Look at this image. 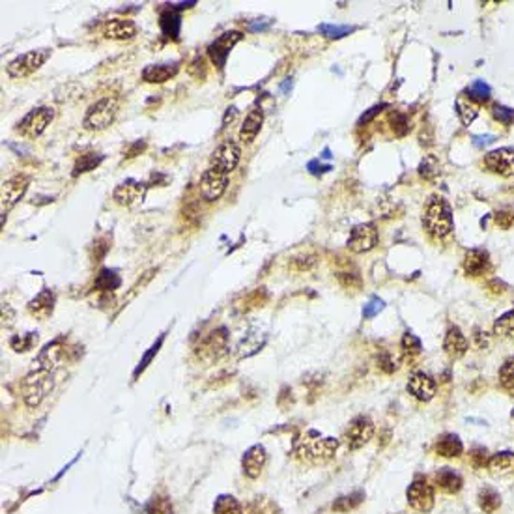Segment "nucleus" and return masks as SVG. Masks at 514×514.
Segmentation results:
<instances>
[{"label":"nucleus","instance_id":"obj_5","mask_svg":"<svg viewBox=\"0 0 514 514\" xmlns=\"http://www.w3.org/2000/svg\"><path fill=\"white\" fill-rule=\"evenodd\" d=\"M51 55L52 49H34V51L24 52V55L13 58L12 62L8 64V75L12 79H24V77L36 73L51 58Z\"/></svg>","mask_w":514,"mask_h":514},{"label":"nucleus","instance_id":"obj_37","mask_svg":"<svg viewBox=\"0 0 514 514\" xmlns=\"http://www.w3.org/2000/svg\"><path fill=\"white\" fill-rule=\"evenodd\" d=\"M490 94L492 88L486 85L485 80H473V83L468 86V96L469 99H473V101L479 103L488 101V99H490Z\"/></svg>","mask_w":514,"mask_h":514},{"label":"nucleus","instance_id":"obj_36","mask_svg":"<svg viewBox=\"0 0 514 514\" xmlns=\"http://www.w3.org/2000/svg\"><path fill=\"white\" fill-rule=\"evenodd\" d=\"M318 32H322L329 40H338V38H344V36L355 32V27H350V24H320Z\"/></svg>","mask_w":514,"mask_h":514},{"label":"nucleus","instance_id":"obj_54","mask_svg":"<svg viewBox=\"0 0 514 514\" xmlns=\"http://www.w3.org/2000/svg\"><path fill=\"white\" fill-rule=\"evenodd\" d=\"M473 341L479 348H485V346H488V337H486V331H483V329H475Z\"/></svg>","mask_w":514,"mask_h":514},{"label":"nucleus","instance_id":"obj_41","mask_svg":"<svg viewBox=\"0 0 514 514\" xmlns=\"http://www.w3.org/2000/svg\"><path fill=\"white\" fill-rule=\"evenodd\" d=\"M361 497H363V494H352V496L341 497V499H337V501L333 503V508H335V511H341V513H348L350 508H354L355 505H359Z\"/></svg>","mask_w":514,"mask_h":514},{"label":"nucleus","instance_id":"obj_32","mask_svg":"<svg viewBox=\"0 0 514 514\" xmlns=\"http://www.w3.org/2000/svg\"><path fill=\"white\" fill-rule=\"evenodd\" d=\"M494 335L499 338H514V308L494 322Z\"/></svg>","mask_w":514,"mask_h":514},{"label":"nucleus","instance_id":"obj_51","mask_svg":"<svg viewBox=\"0 0 514 514\" xmlns=\"http://www.w3.org/2000/svg\"><path fill=\"white\" fill-rule=\"evenodd\" d=\"M144 150H146V143H144V141H137V143L129 146V150L126 152V157H127V159H131V157H137V155L143 154Z\"/></svg>","mask_w":514,"mask_h":514},{"label":"nucleus","instance_id":"obj_9","mask_svg":"<svg viewBox=\"0 0 514 514\" xmlns=\"http://www.w3.org/2000/svg\"><path fill=\"white\" fill-rule=\"evenodd\" d=\"M229 178L230 174H227V172L208 166L202 178H200V193H202V197L208 202H215V200L221 199L227 187H229Z\"/></svg>","mask_w":514,"mask_h":514},{"label":"nucleus","instance_id":"obj_23","mask_svg":"<svg viewBox=\"0 0 514 514\" xmlns=\"http://www.w3.org/2000/svg\"><path fill=\"white\" fill-rule=\"evenodd\" d=\"M490 268V255L485 249H469L464 257V269L468 275H483Z\"/></svg>","mask_w":514,"mask_h":514},{"label":"nucleus","instance_id":"obj_46","mask_svg":"<svg viewBox=\"0 0 514 514\" xmlns=\"http://www.w3.org/2000/svg\"><path fill=\"white\" fill-rule=\"evenodd\" d=\"M109 249H110L109 238H99V240H96V243H94V260L99 262V260L107 255Z\"/></svg>","mask_w":514,"mask_h":514},{"label":"nucleus","instance_id":"obj_56","mask_svg":"<svg viewBox=\"0 0 514 514\" xmlns=\"http://www.w3.org/2000/svg\"><path fill=\"white\" fill-rule=\"evenodd\" d=\"M169 6H171L172 10L180 12V10H189V8L197 6V2H194V0H191V2H178V4H169Z\"/></svg>","mask_w":514,"mask_h":514},{"label":"nucleus","instance_id":"obj_22","mask_svg":"<svg viewBox=\"0 0 514 514\" xmlns=\"http://www.w3.org/2000/svg\"><path fill=\"white\" fill-rule=\"evenodd\" d=\"M266 458H268V455H266V449H264L262 445L251 447V449L243 455V462H241V466H243V473H245L247 477H251V479H257L258 475H260V471H262L264 464H266Z\"/></svg>","mask_w":514,"mask_h":514},{"label":"nucleus","instance_id":"obj_12","mask_svg":"<svg viewBox=\"0 0 514 514\" xmlns=\"http://www.w3.org/2000/svg\"><path fill=\"white\" fill-rule=\"evenodd\" d=\"M374 436V423H372L371 417L366 415H359L355 417L352 423H350L346 434H344V441L348 449L355 451V449H361L363 445H366L371 438Z\"/></svg>","mask_w":514,"mask_h":514},{"label":"nucleus","instance_id":"obj_42","mask_svg":"<svg viewBox=\"0 0 514 514\" xmlns=\"http://www.w3.org/2000/svg\"><path fill=\"white\" fill-rule=\"evenodd\" d=\"M492 116H494L497 122L505 124V126H511L514 122V109H508L505 105H494V107H492Z\"/></svg>","mask_w":514,"mask_h":514},{"label":"nucleus","instance_id":"obj_40","mask_svg":"<svg viewBox=\"0 0 514 514\" xmlns=\"http://www.w3.org/2000/svg\"><path fill=\"white\" fill-rule=\"evenodd\" d=\"M163 341H165V335H161V337L157 338V343H155L154 346H152V348H150L148 352L144 354V357H143V359H141V363H138V366H137V369H135V372H133V376L137 378L138 374H141V372H143L144 369H146V366H148L150 363H152V359H154L155 355H157V352H159V348H161V344H163Z\"/></svg>","mask_w":514,"mask_h":514},{"label":"nucleus","instance_id":"obj_26","mask_svg":"<svg viewBox=\"0 0 514 514\" xmlns=\"http://www.w3.org/2000/svg\"><path fill=\"white\" fill-rule=\"evenodd\" d=\"M436 485L447 494H457L462 488V477L451 468H443L436 473Z\"/></svg>","mask_w":514,"mask_h":514},{"label":"nucleus","instance_id":"obj_16","mask_svg":"<svg viewBox=\"0 0 514 514\" xmlns=\"http://www.w3.org/2000/svg\"><path fill=\"white\" fill-rule=\"evenodd\" d=\"M103 36L107 40L127 41L137 36V24L131 19H110L103 24Z\"/></svg>","mask_w":514,"mask_h":514},{"label":"nucleus","instance_id":"obj_49","mask_svg":"<svg viewBox=\"0 0 514 514\" xmlns=\"http://www.w3.org/2000/svg\"><path fill=\"white\" fill-rule=\"evenodd\" d=\"M496 223L499 224L501 229H508V227L514 223V212H499L496 215Z\"/></svg>","mask_w":514,"mask_h":514},{"label":"nucleus","instance_id":"obj_7","mask_svg":"<svg viewBox=\"0 0 514 514\" xmlns=\"http://www.w3.org/2000/svg\"><path fill=\"white\" fill-rule=\"evenodd\" d=\"M55 118V110L51 107H38L32 109L23 120L17 124V133L24 138H38L45 131Z\"/></svg>","mask_w":514,"mask_h":514},{"label":"nucleus","instance_id":"obj_15","mask_svg":"<svg viewBox=\"0 0 514 514\" xmlns=\"http://www.w3.org/2000/svg\"><path fill=\"white\" fill-rule=\"evenodd\" d=\"M144 194H146V183L137 182V180H126V182L118 183L113 191V199L116 200V204L120 206H131L143 202Z\"/></svg>","mask_w":514,"mask_h":514},{"label":"nucleus","instance_id":"obj_52","mask_svg":"<svg viewBox=\"0 0 514 514\" xmlns=\"http://www.w3.org/2000/svg\"><path fill=\"white\" fill-rule=\"evenodd\" d=\"M385 107H387V105H376V107H372V109L369 110L366 115L361 116L359 122H357V126H363V124H369V122H371L372 118H374V116L378 115V113H382V109H385Z\"/></svg>","mask_w":514,"mask_h":514},{"label":"nucleus","instance_id":"obj_17","mask_svg":"<svg viewBox=\"0 0 514 514\" xmlns=\"http://www.w3.org/2000/svg\"><path fill=\"white\" fill-rule=\"evenodd\" d=\"M408 391L411 397H415L421 402H429L434 399L436 394V382L432 376L424 374V372H413L408 380Z\"/></svg>","mask_w":514,"mask_h":514},{"label":"nucleus","instance_id":"obj_1","mask_svg":"<svg viewBox=\"0 0 514 514\" xmlns=\"http://www.w3.org/2000/svg\"><path fill=\"white\" fill-rule=\"evenodd\" d=\"M423 227L434 240H445L455 230V221H452L451 206L443 197H430V200L424 206L423 213Z\"/></svg>","mask_w":514,"mask_h":514},{"label":"nucleus","instance_id":"obj_2","mask_svg":"<svg viewBox=\"0 0 514 514\" xmlns=\"http://www.w3.org/2000/svg\"><path fill=\"white\" fill-rule=\"evenodd\" d=\"M338 441L335 438H322L318 432L310 430L307 434L296 440L294 443V451L301 458H305L307 462L322 464L327 462L329 458H333L335 451H337Z\"/></svg>","mask_w":514,"mask_h":514},{"label":"nucleus","instance_id":"obj_4","mask_svg":"<svg viewBox=\"0 0 514 514\" xmlns=\"http://www.w3.org/2000/svg\"><path fill=\"white\" fill-rule=\"evenodd\" d=\"M116 113H118V101L115 97H101L99 101L92 103L86 109L83 127L86 131H103L115 122Z\"/></svg>","mask_w":514,"mask_h":514},{"label":"nucleus","instance_id":"obj_21","mask_svg":"<svg viewBox=\"0 0 514 514\" xmlns=\"http://www.w3.org/2000/svg\"><path fill=\"white\" fill-rule=\"evenodd\" d=\"M264 124V110L260 107H255V109L249 110V115L245 116V120L240 127V141L245 144H251L257 135L260 133Z\"/></svg>","mask_w":514,"mask_h":514},{"label":"nucleus","instance_id":"obj_11","mask_svg":"<svg viewBox=\"0 0 514 514\" xmlns=\"http://www.w3.org/2000/svg\"><path fill=\"white\" fill-rule=\"evenodd\" d=\"M408 503L419 513H430L434 507V488L429 480L417 477L408 488Z\"/></svg>","mask_w":514,"mask_h":514},{"label":"nucleus","instance_id":"obj_33","mask_svg":"<svg viewBox=\"0 0 514 514\" xmlns=\"http://www.w3.org/2000/svg\"><path fill=\"white\" fill-rule=\"evenodd\" d=\"M455 107H457V115L464 126H471L475 118H477V115H479V110H477L473 103L469 101V99H464L462 96L457 97Z\"/></svg>","mask_w":514,"mask_h":514},{"label":"nucleus","instance_id":"obj_57","mask_svg":"<svg viewBox=\"0 0 514 514\" xmlns=\"http://www.w3.org/2000/svg\"><path fill=\"white\" fill-rule=\"evenodd\" d=\"M269 24H271V21H269V23H251L249 24V30H251V32H257V30L268 29Z\"/></svg>","mask_w":514,"mask_h":514},{"label":"nucleus","instance_id":"obj_19","mask_svg":"<svg viewBox=\"0 0 514 514\" xmlns=\"http://www.w3.org/2000/svg\"><path fill=\"white\" fill-rule=\"evenodd\" d=\"M468 338L460 331V327H449V331L445 333V338H443V350H445V354L451 359H460L468 352Z\"/></svg>","mask_w":514,"mask_h":514},{"label":"nucleus","instance_id":"obj_14","mask_svg":"<svg viewBox=\"0 0 514 514\" xmlns=\"http://www.w3.org/2000/svg\"><path fill=\"white\" fill-rule=\"evenodd\" d=\"M485 166L499 176H514V148L505 146L485 155Z\"/></svg>","mask_w":514,"mask_h":514},{"label":"nucleus","instance_id":"obj_29","mask_svg":"<svg viewBox=\"0 0 514 514\" xmlns=\"http://www.w3.org/2000/svg\"><path fill=\"white\" fill-rule=\"evenodd\" d=\"M488 469L492 475H511L514 471V455L513 452H497L488 460Z\"/></svg>","mask_w":514,"mask_h":514},{"label":"nucleus","instance_id":"obj_53","mask_svg":"<svg viewBox=\"0 0 514 514\" xmlns=\"http://www.w3.org/2000/svg\"><path fill=\"white\" fill-rule=\"evenodd\" d=\"M492 143H494V135H477V137H473L475 148H485V146Z\"/></svg>","mask_w":514,"mask_h":514},{"label":"nucleus","instance_id":"obj_10","mask_svg":"<svg viewBox=\"0 0 514 514\" xmlns=\"http://www.w3.org/2000/svg\"><path fill=\"white\" fill-rule=\"evenodd\" d=\"M243 34H241L240 30H229V32H224L221 34L215 41L210 43L208 47V57L212 60L219 69H223L227 66V60L230 57V51L234 49L236 43H240Z\"/></svg>","mask_w":514,"mask_h":514},{"label":"nucleus","instance_id":"obj_20","mask_svg":"<svg viewBox=\"0 0 514 514\" xmlns=\"http://www.w3.org/2000/svg\"><path fill=\"white\" fill-rule=\"evenodd\" d=\"M55 303H57L55 292L45 288V290H41L34 299H30L29 313L32 316H36V318H40V320H47V318L52 315V310H55Z\"/></svg>","mask_w":514,"mask_h":514},{"label":"nucleus","instance_id":"obj_35","mask_svg":"<svg viewBox=\"0 0 514 514\" xmlns=\"http://www.w3.org/2000/svg\"><path fill=\"white\" fill-rule=\"evenodd\" d=\"M400 346H402V354H404L406 357H410V359L417 357V355H421V352H423V344H421V341L410 331L404 333Z\"/></svg>","mask_w":514,"mask_h":514},{"label":"nucleus","instance_id":"obj_39","mask_svg":"<svg viewBox=\"0 0 514 514\" xmlns=\"http://www.w3.org/2000/svg\"><path fill=\"white\" fill-rule=\"evenodd\" d=\"M499 383L508 391H514V357H508L499 369Z\"/></svg>","mask_w":514,"mask_h":514},{"label":"nucleus","instance_id":"obj_25","mask_svg":"<svg viewBox=\"0 0 514 514\" xmlns=\"http://www.w3.org/2000/svg\"><path fill=\"white\" fill-rule=\"evenodd\" d=\"M224 348H227V329L221 327V329L213 331L210 337L206 338L204 344H202V350H200V354H202V357L210 355L212 359L213 357L217 359L219 355L224 352Z\"/></svg>","mask_w":514,"mask_h":514},{"label":"nucleus","instance_id":"obj_47","mask_svg":"<svg viewBox=\"0 0 514 514\" xmlns=\"http://www.w3.org/2000/svg\"><path fill=\"white\" fill-rule=\"evenodd\" d=\"M338 280H341V285H343L344 288H350V290L361 288V279L355 273H341L338 275Z\"/></svg>","mask_w":514,"mask_h":514},{"label":"nucleus","instance_id":"obj_8","mask_svg":"<svg viewBox=\"0 0 514 514\" xmlns=\"http://www.w3.org/2000/svg\"><path fill=\"white\" fill-rule=\"evenodd\" d=\"M240 159H241L240 144L236 143V141H232V138H227V141H223V143L219 144L217 148L213 150V154L210 155V166L230 174V172L238 166Z\"/></svg>","mask_w":514,"mask_h":514},{"label":"nucleus","instance_id":"obj_24","mask_svg":"<svg viewBox=\"0 0 514 514\" xmlns=\"http://www.w3.org/2000/svg\"><path fill=\"white\" fill-rule=\"evenodd\" d=\"M159 27L161 32L169 40H178L180 38V30H182V15L171 6L163 10L159 15Z\"/></svg>","mask_w":514,"mask_h":514},{"label":"nucleus","instance_id":"obj_38","mask_svg":"<svg viewBox=\"0 0 514 514\" xmlns=\"http://www.w3.org/2000/svg\"><path fill=\"white\" fill-rule=\"evenodd\" d=\"M38 343V333H24L21 337H13L10 341V346H12L15 352H29L32 350Z\"/></svg>","mask_w":514,"mask_h":514},{"label":"nucleus","instance_id":"obj_30","mask_svg":"<svg viewBox=\"0 0 514 514\" xmlns=\"http://www.w3.org/2000/svg\"><path fill=\"white\" fill-rule=\"evenodd\" d=\"M103 159H105V155L96 154V152H88V154H83L80 157H77V161H75L71 176L77 178V176H80V174H86V172L96 171L97 166L103 163Z\"/></svg>","mask_w":514,"mask_h":514},{"label":"nucleus","instance_id":"obj_45","mask_svg":"<svg viewBox=\"0 0 514 514\" xmlns=\"http://www.w3.org/2000/svg\"><path fill=\"white\" fill-rule=\"evenodd\" d=\"M391 122H393V129L399 137L406 135L408 129H410L408 118H406V115H402V113H393V115H391Z\"/></svg>","mask_w":514,"mask_h":514},{"label":"nucleus","instance_id":"obj_6","mask_svg":"<svg viewBox=\"0 0 514 514\" xmlns=\"http://www.w3.org/2000/svg\"><path fill=\"white\" fill-rule=\"evenodd\" d=\"M29 185L30 180L29 176H24V174H15V176H12L10 180H6V182L2 183V193H0V200H2V206H0L2 227H4L6 215L19 204V200L23 199Z\"/></svg>","mask_w":514,"mask_h":514},{"label":"nucleus","instance_id":"obj_43","mask_svg":"<svg viewBox=\"0 0 514 514\" xmlns=\"http://www.w3.org/2000/svg\"><path fill=\"white\" fill-rule=\"evenodd\" d=\"M148 514H172V505L166 497H154L148 505Z\"/></svg>","mask_w":514,"mask_h":514},{"label":"nucleus","instance_id":"obj_55","mask_svg":"<svg viewBox=\"0 0 514 514\" xmlns=\"http://www.w3.org/2000/svg\"><path fill=\"white\" fill-rule=\"evenodd\" d=\"M6 318H8V327H10L13 324V318H15V316H13L12 307H10L8 303H4V305H2V320L6 322Z\"/></svg>","mask_w":514,"mask_h":514},{"label":"nucleus","instance_id":"obj_48","mask_svg":"<svg viewBox=\"0 0 514 514\" xmlns=\"http://www.w3.org/2000/svg\"><path fill=\"white\" fill-rule=\"evenodd\" d=\"M378 363H380V369H383L385 372H393L399 369V365H397V359H393V357L387 354H383Z\"/></svg>","mask_w":514,"mask_h":514},{"label":"nucleus","instance_id":"obj_34","mask_svg":"<svg viewBox=\"0 0 514 514\" xmlns=\"http://www.w3.org/2000/svg\"><path fill=\"white\" fill-rule=\"evenodd\" d=\"M213 514H243L234 496H219L213 505Z\"/></svg>","mask_w":514,"mask_h":514},{"label":"nucleus","instance_id":"obj_44","mask_svg":"<svg viewBox=\"0 0 514 514\" xmlns=\"http://www.w3.org/2000/svg\"><path fill=\"white\" fill-rule=\"evenodd\" d=\"M383 307H385V303H383L380 297H371L369 303L365 305V308H363V318H365V320H369V318H374V316L382 313Z\"/></svg>","mask_w":514,"mask_h":514},{"label":"nucleus","instance_id":"obj_28","mask_svg":"<svg viewBox=\"0 0 514 514\" xmlns=\"http://www.w3.org/2000/svg\"><path fill=\"white\" fill-rule=\"evenodd\" d=\"M464 451V445L460 438L455 434H445L441 436L438 443H436V452L440 455V457H445V458H452V457H460Z\"/></svg>","mask_w":514,"mask_h":514},{"label":"nucleus","instance_id":"obj_50","mask_svg":"<svg viewBox=\"0 0 514 514\" xmlns=\"http://www.w3.org/2000/svg\"><path fill=\"white\" fill-rule=\"evenodd\" d=\"M307 169H308V172H310V174H315V176H320V174H324V172L331 171V165H322L320 161L315 159V161H310V163H308Z\"/></svg>","mask_w":514,"mask_h":514},{"label":"nucleus","instance_id":"obj_3","mask_svg":"<svg viewBox=\"0 0 514 514\" xmlns=\"http://www.w3.org/2000/svg\"><path fill=\"white\" fill-rule=\"evenodd\" d=\"M52 387H55V378H52L51 369L38 366L36 371L24 376L23 385H21L23 400L27 402V406L36 408V406H40L43 402L47 394L51 393Z\"/></svg>","mask_w":514,"mask_h":514},{"label":"nucleus","instance_id":"obj_18","mask_svg":"<svg viewBox=\"0 0 514 514\" xmlns=\"http://www.w3.org/2000/svg\"><path fill=\"white\" fill-rule=\"evenodd\" d=\"M178 69H180L178 62L150 64L143 69V80L148 85H163L178 73Z\"/></svg>","mask_w":514,"mask_h":514},{"label":"nucleus","instance_id":"obj_27","mask_svg":"<svg viewBox=\"0 0 514 514\" xmlns=\"http://www.w3.org/2000/svg\"><path fill=\"white\" fill-rule=\"evenodd\" d=\"M120 285H122L120 275H118L116 269L110 268L99 269V273H97L96 279H94V290L97 292H113Z\"/></svg>","mask_w":514,"mask_h":514},{"label":"nucleus","instance_id":"obj_31","mask_svg":"<svg viewBox=\"0 0 514 514\" xmlns=\"http://www.w3.org/2000/svg\"><path fill=\"white\" fill-rule=\"evenodd\" d=\"M479 507L483 513L494 514L497 508L501 507V496L494 488H490V486H485L479 492Z\"/></svg>","mask_w":514,"mask_h":514},{"label":"nucleus","instance_id":"obj_13","mask_svg":"<svg viewBox=\"0 0 514 514\" xmlns=\"http://www.w3.org/2000/svg\"><path fill=\"white\" fill-rule=\"evenodd\" d=\"M348 249L352 252H369L378 245V229L374 223H363L354 227L348 238Z\"/></svg>","mask_w":514,"mask_h":514}]
</instances>
